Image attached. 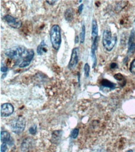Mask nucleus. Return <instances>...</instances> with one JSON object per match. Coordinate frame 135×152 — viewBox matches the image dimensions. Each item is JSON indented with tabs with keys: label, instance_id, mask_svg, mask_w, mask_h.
I'll return each instance as SVG.
<instances>
[{
	"label": "nucleus",
	"instance_id": "26",
	"mask_svg": "<svg viewBox=\"0 0 135 152\" xmlns=\"http://www.w3.org/2000/svg\"><path fill=\"white\" fill-rule=\"evenodd\" d=\"M134 22H135V20H134Z\"/></svg>",
	"mask_w": 135,
	"mask_h": 152
},
{
	"label": "nucleus",
	"instance_id": "24",
	"mask_svg": "<svg viewBox=\"0 0 135 152\" xmlns=\"http://www.w3.org/2000/svg\"><path fill=\"white\" fill-rule=\"evenodd\" d=\"M83 4H81V5H80V6H79L78 10H79V14H80L81 12H82V10H83Z\"/></svg>",
	"mask_w": 135,
	"mask_h": 152
},
{
	"label": "nucleus",
	"instance_id": "22",
	"mask_svg": "<svg viewBox=\"0 0 135 152\" xmlns=\"http://www.w3.org/2000/svg\"><path fill=\"white\" fill-rule=\"evenodd\" d=\"M8 68L6 67V66H3V67H1V71L3 73H5L6 72H8Z\"/></svg>",
	"mask_w": 135,
	"mask_h": 152
},
{
	"label": "nucleus",
	"instance_id": "12",
	"mask_svg": "<svg viewBox=\"0 0 135 152\" xmlns=\"http://www.w3.org/2000/svg\"><path fill=\"white\" fill-rule=\"evenodd\" d=\"M92 38L93 40L95 39L96 37H98V32H99V29H98V24L96 23V20H93L92 21Z\"/></svg>",
	"mask_w": 135,
	"mask_h": 152
},
{
	"label": "nucleus",
	"instance_id": "8",
	"mask_svg": "<svg viewBox=\"0 0 135 152\" xmlns=\"http://www.w3.org/2000/svg\"><path fill=\"white\" fill-rule=\"evenodd\" d=\"M135 31L132 30L129 40H128V54L129 55H132L134 53L135 51Z\"/></svg>",
	"mask_w": 135,
	"mask_h": 152
},
{
	"label": "nucleus",
	"instance_id": "10",
	"mask_svg": "<svg viewBox=\"0 0 135 152\" xmlns=\"http://www.w3.org/2000/svg\"><path fill=\"white\" fill-rule=\"evenodd\" d=\"M64 17L67 21L71 22L74 19V10L72 8L67 9L64 13Z\"/></svg>",
	"mask_w": 135,
	"mask_h": 152
},
{
	"label": "nucleus",
	"instance_id": "3",
	"mask_svg": "<svg viewBox=\"0 0 135 152\" xmlns=\"http://www.w3.org/2000/svg\"><path fill=\"white\" fill-rule=\"evenodd\" d=\"M117 41V37L116 36H112L110 31L105 29L103 33V45L108 51H111L115 47Z\"/></svg>",
	"mask_w": 135,
	"mask_h": 152
},
{
	"label": "nucleus",
	"instance_id": "1",
	"mask_svg": "<svg viewBox=\"0 0 135 152\" xmlns=\"http://www.w3.org/2000/svg\"><path fill=\"white\" fill-rule=\"evenodd\" d=\"M29 50L26 49L24 47L12 48L6 50L4 54L8 58L12 59H16L19 61L21 59H22L23 61V59L29 53Z\"/></svg>",
	"mask_w": 135,
	"mask_h": 152
},
{
	"label": "nucleus",
	"instance_id": "21",
	"mask_svg": "<svg viewBox=\"0 0 135 152\" xmlns=\"http://www.w3.org/2000/svg\"><path fill=\"white\" fill-rule=\"evenodd\" d=\"M7 149V145L6 143H3L1 146V152H5Z\"/></svg>",
	"mask_w": 135,
	"mask_h": 152
},
{
	"label": "nucleus",
	"instance_id": "6",
	"mask_svg": "<svg viewBox=\"0 0 135 152\" xmlns=\"http://www.w3.org/2000/svg\"><path fill=\"white\" fill-rule=\"evenodd\" d=\"M79 57V48H75L72 49L71 57L69 63L68 67L70 69H74L78 64Z\"/></svg>",
	"mask_w": 135,
	"mask_h": 152
},
{
	"label": "nucleus",
	"instance_id": "4",
	"mask_svg": "<svg viewBox=\"0 0 135 152\" xmlns=\"http://www.w3.org/2000/svg\"><path fill=\"white\" fill-rule=\"evenodd\" d=\"M26 126V120L23 117H19L15 119L11 123V127L12 131L16 134H21L24 131Z\"/></svg>",
	"mask_w": 135,
	"mask_h": 152
},
{
	"label": "nucleus",
	"instance_id": "14",
	"mask_svg": "<svg viewBox=\"0 0 135 152\" xmlns=\"http://www.w3.org/2000/svg\"><path fill=\"white\" fill-rule=\"evenodd\" d=\"M61 131H55L53 134V139L54 142H59V138L60 139L61 137Z\"/></svg>",
	"mask_w": 135,
	"mask_h": 152
},
{
	"label": "nucleus",
	"instance_id": "18",
	"mask_svg": "<svg viewBox=\"0 0 135 152\" xmlns=\"http://www.w3.org/2000/svg\"><path fill=\"white\" fill-rule=\"evenodd\" d=\"M29 132L31 135H35L37 132V125H34L31 126L29 129Z\"/></svg>",
	"mask_w": 135,
	"mask_h": 152
},
{
	"label": "nucleus",
	"instance_id": "23",
	"mask_svg": "<svg viewBox=\"0 0 135 152\" xmlns=\"http://www.w3.org/2000/svg\"><path fill=\"white\" fill-rule=\"evenodd\" d=\"M117 66H118L117 64H116V63H115V62H113V63H112V64H110V68L112 69H115L116 67H117Z\"/></svg>",
	"mask_w": 135,
	"mask_h": 152
},
{
	"label": "nucleus",
	"instance_id": "9",
	"mask_svg": "<svg viewBox=\"0 0 135 152\" xmlns=\"http://www.w3.org/2000/svg\"><path fill=\"white\" fill-rule=\"evenodd\" d=\"M47 46L46 45V43L44 42V41H42L37 48V53L38 55L42 56L44 53H47Z\"/></svg>",
	"mask_w": 135,
	"mask_h": 152
},
{
	"label": "nucleus",
	"instance_id": "13",
	"mask_svg": "<svg viewBox=\"0 0 135 152\" xmlns=\"http://www.w3.org/2000/svg\"><path fill=\"white\" fill-rule=\"evenodd\" d=\"M101 85L102 87H107V88H110L111 89H114L116 87V84L113 83V82H110V80H107V79H104L101 81Z\"/></svg>",
	"mask_w": 135,
	"mask_h": 152
},
{
	"label": "nucleus",
	"instance_id": "15",
	"mask_svg": "<svg viewBox=\"0 0 135 152\" xmlns=\"http://www.w3.org/2000/svg\"><path fill=\"white\" fill-rule=\"evenodd\" d=\"M85 25H83L82 28V31L80 35V42L83 44L85 41Z\"/></svg>",
	"mask_w": 135,
	"mask_h": 152
},
{
	"label": "nucleus",
	"instance_id": "17",
	"mask_svg": "<svg viewBox=\"0 0 135 152\" xmlns=\"http://www.w3.org/2000/svg\"><path fill=\"white\" fill-rule=\"evenodd\" d=\"M83 71H84V72H85V77L88 78L89 76V72H90V66L88 63H86L85 64L84 67H83Z\"/></svg>",
	"mask_w": 135,
	"mask_h": 152
},
{
	"label": "nucleus",
	"instance_id": "20",
	"mask_svg": "<svg viewBox=\"0 0 135 152\" xmlns=\"http://www.w3.org/2000/svg\"><path fill=\"white\" fill-rule=\"evenodd\" d=\"M79 130L78 129H74L71 133V137L72 138H76L79 135Z\"/></svg>",
	"mask_w": 135,
	"mask_h": 152
},
{
	"label": "nucleus",
	"instance_id": "2",
	"mask_svg": "<svg viewBox=\"0 0 135 152\" xmlns=\"http://www.w3.org/2000/svg\"><path fill=\"white\" fill-rule=\"evenodd\" d=\"M50 38L53 48L56 50H59L62 42L61 28L59 26L55 24L52 26L50 32Z\"/></svg>",
	"mask_w": 135,
	"mask_h": 152
},
{
	"label": "nucleus",
	"instance_id": "5",
	"mask_svg": "<svg viewBox=\"0 0 135 152\" xmlns=\"http://www.w3.org/2000/svg\"><path fill=\"white\" fill-rule=\"evenodd\" d=\"M3 20L7 23L9 26L12 28L19 29L22 26V22L18 18H16L11 15H6L3 17Z\"/></svg>",
	"mask_w": 135,
	"mask_h": 152
},
{
	"label": "nucleus",
	"instance_id": "19",
	"mask_svg": "<svg viewBox=\"0 0 135 152\" xmlns=\"http://www.w3.org/2000/svg\"><path fill=\"white\" fill-rule=\"evenodd\" d=\"M130 71L132 74H135V59H134L131 63L130 67Z\"/></svg>",
	"mask_w": 135,
	"mask_h": 152
},
{
	"label": "nucleus",
	"instance_id": "11",
	"mask_svg": "<svg viewBox=\"0 0 135 152\" xmlns=\"http://www.w3.org/2000/svg\"><path fill=\"white\" fill-rule=\"evenodd\" d=\"M11 140V135L9 133L6 131L1 132V141L3 143H7Z\"/></svg>",
	"mask_w": 135,
	"mask_h": 152
},
{
	"label": "nucleus",
	"instance_id": "25",
	"mask_svg": "<svg viewBox=\"0 0 135 152\" xmlns=\"http://www.w3.org/2000/svg\"><path fill=\"white\" fill-rule=\"evenodd\" d=\"M79 36H76V37H75V43H78V42H79Z\"/></svg>",
	"mask_w": 135,
	"mask_h": 152
},
{
	"label": "nucleus",
	"instance_id": "7",
	"mask_svg": "<svg viewBox=\"0 0 135 152\" xmlns=\"http://www.w3.org/2000/svg\"><path fill=\"white\" fill-rule=\"evenodd\" d=\"M14 112V107L9 103L3 104L1 106V116L7 117L12 115Z\"/></svg>",
	"mask_w": 135,
	"mask_h": 152
},
{
	"label": "nucleus",
	"instance_id": "16",
	"mask_svg": "<svg viewBox=\"0 0 135 152\" xmlns=\"http://www.w3.org/2000/svg\"><path fill=\"white\" fill-rule=\"evenodd\" d=\"M114 77H115V79L116 80H117L118 81H120V82H124L125 83L126 81H125L124 76H123V75H122V74H121L120 73L115 74V75H114Z\"/></svg>",
	"mask_w": 135,
	"mask_h": 152
}]
</instances>
